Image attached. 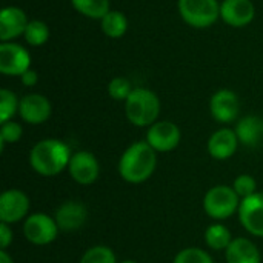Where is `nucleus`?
<instances>
[{"label": "nucleus", "instance_id": "nucleus-22", "mask_svg": "<svg viewBox=\"0 0 263 263\" xmlns=\"http://www.w3.org/2000/svg\"><path fill=\"white\" fill-rule=\"evenodd\" d=\"M71 5L79 14L94 20H102L111 11L109 0H71Z\"/></svg>", "mask_w": 263, "mask_h": 263}, {"label": "nucleus", "instance_id": "nucleus-17", "mask_svg": "<svg viewBox=\"0 0 263 263\" xmlns=\"http://www.w3.org/2000/svg\"><path fill=\"white\" fill-rule=\"evenodd\" d=\"M54 219L60 231H77L85 225L88 219V210L80 202L69 200L57 208Z\"/></svg>", "mask_w": 263, "mask_h": 263}, {"label": "nucleus", "instance_id": "nucleus-2", "mask_svg": "<svg viewBox=\"0 0 263 263\" xmlns=\"http://www.w3.org/2000/svg\"><path fill=\"white\" fill-rule=\"evenodd\" d=\"M157 153L148 142H136L129 145L119 160L120 177L133 185L146 182L156 171Z\"/></svg>", "mask_w": 263, "mask_h": 263}, {"label": "nucleus", "instance_id": "nucleus-16", "mask_svg": "<svg viewBox=\"0 0 263 263\" xmlns=\"http://www.w3.org/2000/svg\"><path fill=\"white\" fill-rule=\"evenodd\" d=\"M239 139L234 129L231 128H220L211 134L206 143V149L210 156L216 160H228L233 157L239 146Z\"/></svg>", "mask_w": 263, "mask_h": 263}, {"label": "nucleus", "instance_id": "nucleus-33", "mask_svg": "<svg viewBox=\"0 0 263 263\" xmlns=\"http://www.w3.org/2000/svg\"><path fill=\"white\" fill-rule=\"evenodd\" d=\"M120 263H137V262H134V260H123V262H120Z\"/></svg>", "mask_w": 263, "mask_h": 263}, {"label": "nucleus", "instance_id": "nucleus-18", "mask_svg": "<svg viewBox=\"0 0 263 263\" xmlns=\"http://www.w3.org/2000/svg\"><path fill=\"white\" fill-rule=\"evenodd\" d=\"M234 131L242 145L254 148L263 142V119L253 114L245 116L237 122Z\"/></svg>", "mask_w": 263, "mask_h": 263}, {"label": "nucleus", "instance_id": "nucleus-25", "mask_svg": "<svg viewBox=\"0 0 263 263\" xmlns=\"http://www.w3.org/2000/svg\"><path fill=\"white\" fill-rule=\"evenodd\" d=\"M79 263H117V257L109 247L96 245L85 251Z\"/></svg>", "mask_w": 263, "mask_h": 263}, {"label": "nucleus", "instance_id": "nucleus-14", "mask_svg": "<svg viewBox=\"0 0 263 263\" xmlns=\"http://www.w3.org/2000/svg\"><path fill=\"white\" fill-rule=\"evenodd\" d=\"M256 17V8L251 0H223L220 3V18L233 28L248 26Z\"/></svg>", "mask_w": 263, "mask_h": 263}, {"label": "nucleus", "instance_id": "nucleus-32", "mask_svg": "<svg viewBox=\"0 0 263 263\" xmlns=\"http://www.w3.org/2000/svg\"><path fill=\"white\" fill-rule=\"evenodd\" d=\"M0 263H14L12 262V259L9 257V254L6 253V251H0Z\"/></svg>", "mask_w": 263, "mask_h": 263}, {"label": "nucleus", "instance_id": "nucleus-29", "mask_svg": "<svg viewBox=\"0 0 263 263\" xmlns=\"http://www.w3.org/2000/svg\"><path fill=\"white\" fill-rule=\"evenodd\" d=\"M233 188L240 199H247L257 193V182L250 174H240L234 179Z\"/></svg>", "mask_w": 263, "mask_h": 263}, {"label": "nucleus", "instance_id": "nucleus-15", "mask_svg": "<svg viewBox=\"0 0 263 263\" xmlns=\"http://www.w3.org/2000/svg\"><path fill=\"white\" fill-rule=\"evenodd\" d=\"M29 20L25 11L18 6H5L0 11V40L14 42L23 35Z\"/></svg>", "mask_w": 263, "mask_h": 263}, {"label": "nucleus", "instance_id": "nucleus-27", "mask_svg": "<svg viewBox=\"0 0 263 263\" xmlns=\"http://www.w3.org/2000/svg\"><path fill=\"white\" fill-rule=\"evenodd\" d=\"M173 263H214L213 257L202 248L190 247L177 253Z\"/></svg>", "mask_w": 263, "mask_h": 263}, {"label": "nucleus", "instance_id": "nucleus-11", "mask_svg": "<svg viewBox=\"0 0 263 263\" xmlns=\"http://www.w3.org/2000/svg\"><path fill=\"white\" fill-rule=\"evenodd\" d=\"M68 173L74 182L79 185H92L100 174V165L97 157L89 151H79L72 154Z\"/></svg>", "mask_w": 263, "mask_h": 263}, {"label": "nucleus", "instance_id": "nucleus-12", "mask_svg": "<svg viewBox=\"0 0 263 263\" xmlns=\"http://www.w3.org/2000/svg\"><path fill=\"white\" fill-rule=\"evenodd\" d=\"M237 213L242 227L251 236L263 237V193L242 199Z\"/></svg>", "mask_w": 263, "mask_h": 263}, {"label": "nucleus", "instance_id": "nucleus-1", "mask_svg": "<svg viewBox=\"0 0 263 263\" xmlns=\"http://www.w3.org/2000/svg\"><path fill=\"white\" fill-rule=\"evenodd\" d=\"M71 157V149L65 142L59 139H43L31 148L29 165L37 174L54 177L68 170Z\"/></svg>", "mask_w": 263, "mask_h": 263}, {"label": "nucleus", "instance_id": "nucleus-8", "mask_svg": "<svg viewBox=\"0 0 263 263\" xmlns=\"http://www.w3.org/2000/svg\"><path fill=\"white\" fill-rule=\"evenodd\" d=\"M180 128L170 120L156 122L148 128L146 133V142L156 153H170L176 149L180 143Z\"/></svg>", "mask_w": 263, "mask_h": 263}, {"label": "nucleus", "instance_id": "nucleus-20", "mask_svg": "<svg viewBox=\"0 0 263 263\" xmlns=\"http://www.w3.org/2000/svg\"><path fill=\"white\" fill-rule=\"evenodd\" d=\"M100 28L103 34L109 39H120L128 31V18L123 12L111 9L102 20Z\"/></svg>", "mask_w": 263, "mask_h": 263}, {"label": "nucleus", "instance_id": "nucleus-10", "mask_svg": "<svg viewBox=\"0 0 263 263\" xmlns=\"http://www.w3.org/2000/svg\"><path fill=\"white\" fill-rule=\"evenodd\" d=\"M210 112L219 123H233L240 112V102L237 94L231 89H219L210 99Z\"/></svg>", "mask_w": 263, "mask_h": 263}, {"label": "nucleus", "instance_id": "nucleus-13", "mask_svg": "<svg viewBox=\"0 0 263 263\" xmlns=\"http://www.w3.org/2000/svg\"><path fill=\"white\" fill-rule=\"evenodd\" d=\"M52 112L51 102L43 94H26L20 99L18 116L29 125H42L45 123Z\"/></svg>", "mask_w": 263, "mask_h": 263}, {"label": "nucleus", "instance_id": "nucleus-19", "mask_svg": "<svg viewBox=\"0 0 263 263\" xmlns=\"http://www.w3.org/2000/svg\"><path fill=\"white\" fill-rule=\"evenodd\" d=\"M227 263H260L259 248L245 237H237L231 242V245L225 251Z\"/></svg>", "mask_w": 263, "mask_h": 263}, {"label": "nucleus", "instance_id": "nucleus-24", "mask_svg": "<svg viewBox=\"0 0 263 263\" xmlns=\"http://www.w3.org/2000/svg\"><path fill=\"white\" fill-rule=\"evenodd\" d=\"M18 105L20 100L12 91L6 88L0 89V122L5 123L12 120V117L18 112Z\"/></svg>", "mask_w": 263, "mask_h": 263}, {"label": "nucleus", "instance_id": "nucleus-4", "mask_svg": "<svg viewBox=\"0 0 263 263\" xmlns=\"http://www.w3.org/2000/svg\"><path fill=\"white\" fill-rule=\"evenodd\" d=\"M177 8L182 20L197 29L210 28L220 18L217 0H179Z\"/></svg>", "mask_w": 263, "mask_h": 263}, {"label": "nucleus", "instance_id": "nucleus-3", "mask_svg": "<svg viewBox=\"0 0 263 263\" xmlns=\"http://www.w3.org/2000/svg\"><path fill=\"white\" fill-rule=\"evenodd\" d=\"M125 114L131 125L139 128H149L160 114V99L148 88H134L125 102Z\"/></svg>", "mask_w": 263, "mask_h": 263}, {"label": "nucleus", "instance_id": "nucleus-21", "mask_svg": "<svg viewBox=\"0 0 263 263\" xmlns=\"http://www.w3.org/2000/svg\"><path fill=\"white\" fill-rule=\"evenodd\" d=\"M233 240L231 231L222 223H214L205 231V243L213 251H227Z\"/></svg>", "mask_w": 263, "mask_h": 263}, {"label": "nucleus", "instance_id": "nucleus-6", "mask_svg": "<svg viewBox=\"0 0 263 263\" xmlns=\"http://www.w3.org/2000/svg\"><path fill=\"white\" fill-rule=\"evenodd\" d=\"M59 225L54 217L45 213H35L25 219L23 234L25 239L37 247H45L52 243L59 236Z\"/></svg>", "mask_w": 263, "mask_h": 263}, {"label": "nucleus", "instance_id": "nucleus-23", "mask_svg": "<svg viewBox=\"0 0 263 263\" xmlns=\"http://www.w3.org/2000/svg\"><path fill=\"white\" fill-rule=\"evenodd\" d=\"M23 37H25L28 45H31V46H42L49 39V28L42 20H29Z\"/></svg>", "mask_w": 263, "mask_h": 263}, {"label": "nucleus", "instance_id": "nucleus-9", "mask_svg": "<svg viewBox=\"0 0 263 263\" xmlns=\"http://www.w3.org/2000/svg\"><path fill=\"white\" fill-rule=\"evenodd\" d=\"M29 199L20 190H6L0 196V222L17 223L28 217Z\"/></svg>", "mask_w": 263, "mask_h": 263}, {"label": "nucleus", "instance_id": "nucleus-31", "mask_svg": "<svg viewBox=\"0 0 263 263\" xmlns=\"http://www.w3.org/2000/svg\"><path fill=\"white\" fill-rule=\"evenodd\" d=\"M20 82H22L23 86H28V88L35 86L37 82H39V74H37V71H34V69L29 68L26 72H23V74L20 76Z\"/></svg>", "mask_w": 263, "mask_h": 263}, {"label": "nucleus", "instance_id": "nucleus-7", "mask_svg": "<svg viewBox=\"0 0 263 263\" xmlns=\"http://www.w3.org/2000/svg\"><path fill=\"white\" fill-rule=\"evenodd\" d=\"M29 68L31 55L22 45L14 42L0 43V72L3 76L20 77Z\"/></svg>", "mask_w": 263, "mask_h": 263}, {"label": "nucleus", "instance_id": "nucleus-5", "mask_svg": "<svg viewBox=\"0 0 263 263\" xmlns=\"http://www.w3.org/2000/svg\"><path fill=\"white\" fill-rule=\"evenodd\" d=\"M242 199L237 196L233 186L217 185L206 191L203 197V210L208 217L216 220L230 219L236 211H239Z\"/></svg>", "mask_w": 263, "mask_h": 263}, {"label": "nucleus", "instance_id": "nucleus-30", "mask_svg": "<svg viewBox=\"0 0 263 263\" xmlns=\"http://www.w3.org/2000/svg\"><path fill=\"white\" fill-rule=\"evenodd\" d=\"M12 243V230L8 223L0 222V250L6 251V248Z\"/></svg>", "mask_w": 263, "mask_h": 263}, {"label": "nucleus", "instance_id": "nucleus-26", "mask_svg": "<svg viewBox=\"0 0 263 263\" xmlns=\"http://www.w3.org/2000/svg\"><path fill=\"white\" fill-rule=\"evenodd\" d=\"M133 91H134L133 83L126 77H114L108 83V94L111 99L117 102H126V99L131 96Z\"/></svg>", "mask_w": 263, "mask_h": 263}, {"label": "nucleus", "instance_id": "nucleus-28", "mask_svg": "<svg viewBox=\"0 0 263 263\" xmlns=\"http://www.w3.org/2000/svg\"><path fill=\"white\" fill-rule=\"evenodd\" d=\"M22 136H23V128L20 123H17L14 120L2 123V128H0V146H2V149H5L6 143H17L22 139Z\"/></svg>", "mask_w": 263, "mask_h": 263}]
</instances>
